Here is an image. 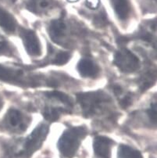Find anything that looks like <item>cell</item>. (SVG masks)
I'll return each instance as SVG.
<instances>
[{"mask_svg":"<svg viewBox=\"0 0 157 158\" xmlns=\"http://www.w3.org/2000/svg\"><path fill=\"white\" fill-rule=\"evenodd\" d=\"M86 130L82 127L67 129L58 141V148L63 156L72 158L77 153L82 139L85 136Z\"/></svg>","mask_w":157,"mask_h":158,"instance_id":"cell-1","label":"cell"},{"mask_svg":"<svg viewBox=\"0 0 157 158\" xmlns=\"http://www.w3.org/2000/svg\"><path fill=\"white\" fill-rule=\"evenodd\" d=\"M77 99L84 114L87 117L95 114L110 101L109 96L101 91L78 93L77 94Z\"/></svg>","mask_w":157,"mask_h":158,"instance_id":"cell-2","label":"cell"},{"mask_svg":"<svg viewBox=\"0 0 157 158\" xmlns=\"http://www.w3.org/2000/svg\"><path fill=\"white\" fill-rule=\"evenodd\" d=\"M49 132V127L46 125H40L35 128L31 134L27 137L24 145H23L22 155L25 156H29L37 151L42 146L44 140Z\"/></svg>","mask_w":157,"mask_h":158,"instance_id":"cell-3","label":"cell"},{"mask_svg":"<svg viewBox=\"0 0 157 158\" xmlns=\"http://www.w3.org/2000/svg\"><path fill=\"white\" fill-rule=\"evenodd\" d=\"M114 64L123 72L131 73L138 69L140 61L133 52L122 48L116 52Z\"/></svg>","mask_w":157,"mask_h":158,"instance_id":"cell-4","label":"cell"},{"mask_svg":"<svg viewBox=\"0 0 157 158\" xmlns=\"http://www.w3.org/2000/svg\"><path fill=\"white\" fill-rule=\"evenodd\" d=\"M20 36L27 52L31 56H39L41 52L39 40L36 34L31 30L22 29Z\"/></svg>","mask_w":157,"mask_h":158,"instance_id":"cell-5","label":"cell"},{"mask_svg":"<svg viewBox=\"0 0 157 158\" xmlns=\"http://www.w3.org/2000/svg\"><path fill=\"white\" fill-rule=\"evenodd\" d=\"M5 122L8 128L15 131H23L27 127V124L22 114L15 109H10L7 112Z\"/></svg>","mask_w":157,"mask_h":158,"instance_id":"cell-6","label":"cell"},{"mask_svg":"<svg viewBox=\"0 0 157 158\" xmlns=\"http://www.w3.org/2000/svg\"><path fill=\"white\" fill-rule=\"evenodd\" d=\"M112 141L105 136H98L95 139L93 148L95 154L100 158H110Z\"/></svg>","mask_w":157,"mask_h":158,"instance_id":"cell-7","label":"cell"},{"mask_svg":"<svg viewBox=\"0 0 157 158\" xmlns=\"http://www.w3.org/2000/svg\"><path fill=\"white\" fill-rule=\"evenodd\" d=\"M23 72L0 65V80L10 83H21Z\"/></svg>","mask_w":157,"mask_h":158,"instance_id":"cell-8","label":"cell"},{"mask_svg":"<svg viewBox=\"0 0 157 158\" xmlns=\"http://www.w3.org/2000/svg\"><path fill=\"white\" fill-rule=\"evenodd\" d=\"M77 70L81 75L86 77H94L99 73V67L89 59L80 60L77 64Z\"/></svg>","mask_w":157,"mask_h":158,"instance_id":"cell-9","label":"cell"},{"mask_svg":"<svg viewBox=\"0 0 157 158\" xmlns=\"http://www.w3.org/2000/svg\"><path fill=\"white\" fill-rule=\"evenodd\" d=\"M66 29V24L62 20H54L51 22L49 27V33L50 38L55 42H60V40L64 35Z\"/></svg>","mask_w":157,"mask_h":158,"instance_id":"cell-10","label":"cell"},{"mask_svg":"<svg viewBox=\"0 0 157 158\" xmlns=\"http://www.w3.org/2000/svg\"><path fill=\"white\" fill-rule=\"evenodd\" d=\"M111 2L117 17L120 20H124L129 17L130 6L128 0H111Z\"/></svg>","mask_w":157,"mask_h":158,"instance_id":"cell-11","label":"cell"},{"mask_svg":"<svg viewBox=\"0 0 157 158\" xmlns=\"http://www.w3.org/2000/svg\"><path fill=\"white\" fill-rule=\"evenodd\" d=\"M0 27L6 32H14L16 29L15 20L13 16L0 7Z\"/></svg>","mask_w":157,"mask_h":158,"instance_id":"cell-12","label":"cell"},{"mask_svg":"<svg viewBox=\"0 0 157 158\" xmlns=\"http://www.w3.org/2000/svg\"><path fill=\"white\" fill-rule=\"evenodd\" d=\"M118 158H142L139 151L126 145H121L118 150Z\"/></svg>","mask_w":157,"mask_h":158,"instance_id":"cell-13","label":"cell"},{"mask_svg":"<svg viewBox=\"0 0 157 158\" xmlns=\"http://www.w3.org/2000/svg\"><path fill=\"white\" fill-rule=\"evenodd\" d=\"M29 4L32 11L39 13L49 8L52 4V0H31Z\"/></svg>","mask_w":157,"mask_h":158,"instance_id":"cell-14","label":"cell"},{"mask_svg":"<svg viewBox=\"0 0 157 158\" xmlns=\"http://www.w3.org/2000/svg\"><path fill=\"white\" fill-rule=\"evenodd\" d=\"M154 81H155V76L153 75L152 73L148 72L144 74L140 79L139 87H140L141 90L142 91H145V90L149 89V87H151Z\"/></svg>","mask_w":157,"mask_h":158,"instance_id":"cell-15","label":"cell"},{"mask_svg":"<svg viewBox=\"0 0 157 158\" xmlns=\"http://www.w3.org/2000/svg\"><path fill=\"white\" fill-rule=\"evenodd\" d=\"M46 96L49 98L51 99H56L57 100L62 102L63 103L67 105H71V101H70V98L68 97V96L65 94L64 93H61V92H57V91H53V92H49V93H46Z\"/></svg>","mask_w":157,"mask_h":158,"instance_id":"cell-16","label":"cell"},{"mask_svg":"<svg viewBox=\"0 0 157 158\" xmlns=\"http://www.w3.org/2000/svg\"><path fill=\"white\" fill-rule=\"evenodd\" d=\"M60 112L61 111L59 109H56V108H46V109L44 110V117L46 120L49 121H54L56 120H57L60 117Z\"/></svg>","mask_w":157,"mask_h":158,"instance_id":"cell-17","label":"cell"},{"mask_svg":"<svg viewBox=\"0 0 157 158\" xmlns=\"http://www.w3.org/2000/svg\"><path fill=\"white\" fill-rule=\"evenodd\" d=\"M70 59V54L66 52H60L56 56L53 63L56 65H64L67 64Z\"/></svg>","mask_w":157,"mask_h":158,"instance_id":"cell-18","label":"cell"},{"mask_svg":"<svg viewBox=\"0 0 157 158\" xmlns=\"http://www.w3.org/2000/svg\"><path fill=\"white\" fill-rule=\"evenodd\" d=\"M148 115L150 118L151 121L154 124H156L157 121V105L156 103H152L147 111Z\"/></svg>","mask_w":157,"mask_h":158,"instance_id":"cell-19","label":"cell"},{"mask_svg":"<svg viewBox=\"0 0 157 158\" xmlns=\"http://www.w3.org/2000/svg\"><path fill=\"white\" fill-rule=\"evenodd\" d=\"M9 49H10V48H9L7 42L6 41L0 39V55L7 53L9 52Z\"/></svg>","mask_w":157,"mask_h":158,"instance_id":"cell-20","label":"cell"},{"mask_svg":"<svg viewBox=\"0 0 157 158\" xmlns=\"http://www.w3.org/2000/svg\"><path fill=\"white\" fill-rule=\"evenodd\" d=\"M100 0H87V6L90 9L95 10L99 6Z\"/></svg>","mask_w":157,"mask_h":158,"instance_id":"cell-21","label":"cell"},{"mask_svg":"<svg viewBox=\"0 0 157 158\" xmlns=\"http://www.w3.org/2000/svg\"><path fill=\"white\" fill-rule=\"evenodd\" d=\"M130 103H131V99L129 96H125L120 101V105L123 107H127L129 105H130Z\"/></svg>","mask_w":157,"mask_h":158,"instance_id":"cell-22","label":"cell"},{"mask_svg":"<svg viewBox=\"0 0 157 158\" xmlns=\"http://www.w3.org/2000/svg\"><path fill=\"white\" fill-rule=\"evenodd\" d=\"M2 107V99H1V97H0V110L1 108Z\"/></svg>","mask_w":157,"mask_h":158,"instance_id":"cell-23","label":"cell"},{"mask_svg":"<svg viewBox=\"0 0 157 158\" xmlns=\"http://www.w3.org/2000/svg\"><path fill=\"white\" fill-rule=\"evenodd\" d=\"M69 2H76V1H77V0H68Z\"/></svg>","mask_w":157,"mask_h":158,"instance_id":"cell-24","label":"cell"}]
</instances>
